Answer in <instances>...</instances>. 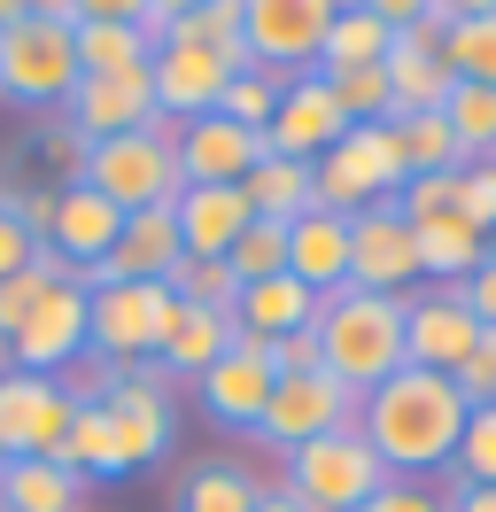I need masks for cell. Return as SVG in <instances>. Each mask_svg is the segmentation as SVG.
I'll list each match as a JSON object with an SVG mask.
<instances>
[{"instance_id":"1","label":"cell","mask_w":496,"mask_h":512,"mask_svg":"<svg viewBox=\"0 0 496 512\" xmlns=\"http://www.w3.org/2000/svg\"><path fill=\"white\" fill-rule=\"evenodd\" d=\"M357 435L372 443V458L396 481L450 474L458 435H465V396L450 388V373L403 365V373H388L372 396H357Z\"/></svg>"},{"instance_id":"2","label":"cell","mask_w":496,"mask_h":512,"mask_svg":"<svg viewBox=\"0 0 496 512\" xmlns=\"http://www.w3.org/2000/svg\"><path fill=\"white\" fill-rule=\"evenodd\" d=\"M310 334H318V365L357 396H372L388 373H403V295L341 288L318 303Z\"/></svg>"},{"instance_id":"3","label":"cell","mask_w":496,"mask_h":512,"mask_svg":"<svg viewBox=\"0 0 496 512\" xmlns=\"http://www.w3.org/2000/svg\"><path fill=\"white\" fill-rule=\"evenodd\" d=\"M78 16L86 0H24V16L0 32V94L16 109H62L78 86Z\"/></svg>"},{"instance_id":"4","label":"cell","mask_w":496,"mask_h":512,"mask_svg":"<svg viewBox=\"0 0 496 512\" xmlns=\"http://www.w3.org/2000/svg\"><path fill=\"white\" fill-rule=\"evenodd\" d=\"M171 311H179V295L163 280H109L101 295H86V357H101L109 373L155 365L163 334H171Z\"/></svg>"},{"instance_id":"5","label":"cell","mask_w":496,"mask_h":512,"mask_svg":"<svg viewBox=\"0 0 496 512\" xmlns=\"http://www.w3.org/2000/svg\"><path fill=\"white\" fill-rule=\"evenodd\" d=\"M78 187L109 194L124 218H132V210H171V202L186 194V179H179V148H171V125L155 117V125L124 132V140H93L86 179H78Z\"/></svg>"},{"instance_id":"6","label":"cell","mask_w":496,"mask_h":512,"mask_svg":"<svg viewBox=\"0 0 496 512\" xmlns=\"http://www.w3.org/2000/svg\"><path fill=\"white\" fill-rule=\"evenodd\" d=\"M388 481H396V474L372 458V443L357 435V427H341V435H318V443L287 450L279 489H287V497H303L310 512H365Z\"/></svg>"},{"instance_id":"7","label":"cell","mask_w":496,"mask_h":512,"mask_svg":"<svg viewBox=\"0 0 496 512\" xmlns=\"http://www.w3.org/2000/svg\"><path fill=\"white\" fill-rule=\"evenodd\" d=\"M310 187H318V210H341V218H357L372 202H396L403 194V148L388 125H349L326 148V156L310 163Z\"/></svg>"},{"instance_id":"8","label":"cell","mask_w":496,"mask_h":512,"mask_svg":"<svg viewBox=\"0 0 496 512\" xmlns=\"http://www.w3.org/2000/svg\"><path fill=\"white\" fill-rule=\"evenodd\" d=\"M334 8L341 0H241L248 70H264V78H303V70H318V47H326Z\"/></svg>"},{"instance_id":"9","label":"cell","mask_w":496,"mask_h":512,"mask_svg":"<svg viewBox=\"0 0 496 512\" xmlns=\"http://www.w3.org/2000/svg\"><path fill=\"white\" fill-rule=\"evenodd\" d=\"M101 412H109V435H117L124 474H140V466H155V458H171V443H179L171 381H163L155 365H132V373H117V381L101 388Z\"/></svg>"},{"instance_id":"10","label":"cell","mask_w":496,"mask_h":512,"mask_svg":"<svg viewBox=\"0 0 496 512\" xmlns=\"http://www.w3.org/2000/svg\"><path fill=\"white\" fill-rule=\"evenodd\" d=\"M357 427V388H341L334 373H279L272 404L256 419V443L264 450H303L318 435H341Z\"/></svg>"},{"instance_id":"11","label":"cell","mask_w":496,"mask_h":512,"mask_svg":"<svg viewBox=\"0 0 496 512\" xmlns=\"http://www.w3.org/2000/svg\"><path fill=\"white\" fill-rule=\"evenodd\" d=\"M272 388H279L272 342H256V334H233V350H225L210 373L194 381V404H202L217 427H233V435H256V419H264V404H272Z\"/></svg>"},{"instance_id":"12","label":"cell","mask_w":496,"mask_h":512,"mask_svg":"<svg viewBox=\"0 0 496 512\" xmlns=\"http://www.w3.org/2000/svg\"><path fill=\"white\" fill-rule=\"evenodd\" d=\"M388 101H396V117H434L442 101H450V63H442V24H434L427 8L411 16V24H396V39H388Z\"/></svg>"},{"instance_id":"13","label":"cell","mask_w":496,"mask_h":512,"mask_svg":"<svg viewBox=\"0 0 496 512\" xmlns=\"http://www.w3.org/2000/svg\"><path fill=\"white\" fill-rule=\"evenodd\" d=\"M225 78H241V70H225V55L194 47V39H171V47H155V63H148L155 117H163V125H194V117H217V94H225Z\"/></svg>"},{"instance_id":"14","label":"cell","mask_w":496,"mask_h":512,"mask_svg":"<svg viewBox=\"0 0 496 512\" xmlns=\"http://www.w3.org/2000/svg\"><path fill=\"white\" fill-rule=\"evenodd\" d=\"M419 280V249H411V225L396 202H372L349 218V288L365 295H403Z\"/></svg>"},{"instance_id":"15","label":"cell","mask_w":496,"mask_h":512,"mask_svg":"<svg viewBox=\"0 0 496 512\" xmlns=\"http://www.w3.org/2000/svg\"><path fill=\"white\" fill-rule=\"evenodd\" d=\"M341 132H349V117H341L334 86H326L318 70H303V78H287V86H279V109H272V125H264V156L318 163Z\"/></svg>"},{"instance_id":"16","label":"cell","mask_w":496,"mask_h":512,"mask_svg":"<svg viewBox=\"0 0 496 512\" xmlns=\"http://www.w3.org/2000/svg\"><path fill=\"white\" fill-rule=\"evenodd\" d=\"M62 427H70V388L8 365L0 373V450L8 458H55Z\"/></svg>"},{"instance_id":"17","label":"cell","mask_w":496,"mask_h":512,"mask_svg":"<svg viewBox=\"0 0 496 512\" xmlns=\"http://www.w3.org/2000/svg\"><path fill=\"white\" fill-rule=\"evenodd\" d=\"M8 365H16V373H39V381H62L70 365H86V288H78V280H62V288L31 311V326L8 342Z\"/></svg>"},{"instance_id":"18","label":"cell","mask_w":496,"mask_h":512,"mask_svg":"<svg viewBox=\"0 0 496 512\" xmlns=\"http://www.w3.org/2000/svg\"><path fill=\"white\" fill-rule=\"evenodd\" d=\"M473 342H481V326H473V311H465L458 288L403 295V365H419V373H458Z\"/></svg>"},{"instance_id":"19","label":"cell","mask_w":496,"mask_h":512,"mask_svg":"<svg viewBox=\"0 0 496 512\" xmlns=\"http://www.w3.org/2000/svg\"><path fill=\"white\" fill-rule=\"evenodd\" d=\"M171 148H179L186 187H241L264 163V132H241L225 117H194V125H171Z\"/></svg>"},{"instance_id":"20","label":"cell","mask_w":496,"mask_h":512,"mask_svg":"<svg viewBox=\"0 0 496 512\" xmlns=\"http://www.w3.org/2000/svg\"><path fill=\"white\" fill-rule=\"evenodd\" d=\"M62 125L86 132V140H124V132L155 125L148 70H124V78H78L70 101H62Z\"/></svg>"},{"instance_id":"21","label":"cell","mask_w":496,"mask_h":512,"mask_svg":"<svg viewBox=\"0 0 496 512\" xmlns=\"http://www.w3.org/2000/svg\"><path fill=\"white\" fill-rule=\"evenodd\" d=\"M117 233H124V210L109 202V194H93V187H55V225H47V249L70 264V280H78V272H93L101 256L117 249Z\"/></svg>"},{"instance_id":"22","label":"cell","mask_w":496,"mask_h":512,"mask_svg":"<svg viewBox=\"0 0 496 512\" xmlns=\"http://www.w3.org/2000/svg\"><path fill=\"white\" fill-rule=\"evenodd\" d=\"M70 39H78V78H124V70L155 63V47L132 24V0H86Z\"/></svg>"},{"instance_id":"23","label":"cell","mask_w":496,"mask_h":512,"mask_svg":"<svg viewBox=\"0 0 496 512\" xmlns=\"http://www.w3.org/2000/svg\"><path fill=\"white\" fill-rule=\"evenodd\" d=\"M287 272L303 280L318 303L349 288V218L341 210H303L287 225Z\"/></svg>"},{"instance_id":"24","label":"cell","mask_w":496,"mask_h":512,"mask_svg":"<svg viewBox=\"0 0 496 512\" xmlns=\"http://www.w3.org/2000/svg\"><path fill=\"white\" fill-rule=\"evenodd\" d=\"M171 225H179L186 256H225L248 225H256V210H248L241 187H186L179 202H171Z\"/></svg>"},{"instance_id":"25","label":"cell","mask_w":496,"mask_h":512,"mask_svg":"<svg viewBox=\"0 0 496 512\" xmlns=\"http://www.w3.org/2000/svg\"><path fill=\"white\" fill-rule=\"evenodd\" d=\"M233 334H241L233 311H194V303H179V311H171V334H163V350H155V373L194 388L217 357L233 350Z\"/></svg>"},{"instance_id":"26","label":"cell","mask_w":496,"mask_h":512,"mask_svg":"<svg viewBox=\"0 0 496 512\" xmlns=\"http://www.w3.org/2000/svg\"><path fill=\"white\" fill-rule=\"evenodd\" d=\"M318 319V295L295 280V272H272V280H248L241 303H233V326L256 334V342H287V334H310Z\"/></svg>"},{"instance_id":"27","label":"cell","mask_w":496,"mask_h":512,"mask_svg":"<svg viewBox=\"0 0 496 512\" xmlns=\"http://www.w3.org/2000/svg\"><path fill=\"white\" fill-rule=\"evenodd\" d=\"M403 225H411V218H403ZM411 249H419V272H427V280L458 288V280H473V272L489 264V233H473L458 210H442V218L411 225Z\"/></svg>"},{"instance_id":"28","label":"cell","mask_w":496,"mask_h":512,"mask_svg":"<svg viewBox=\"0 0 496 512\" xmlns=\"http://www.w3.org/2000/svg\"><path fill=\"white\" fill-rule=\"evenodd\" d=\"M442 63L458 86H496V0H450L442 16Z\"/></svg>"},{"instance_id":"29","label":"cell","mask_w":496,"mask_h":512,"mask_svg":"<svg viewBox=\"0 0 496 512\" xmlns=\"http://www.w3.org/2000/svg\"><path fill=\"white\" fill-rule=\"evenodd\" d=\"M0 512H86V481L55 458H8L0 466Z\"/></svg>"},{"instance_id":"30","label":"cell","mask_w":496,"mask_h":512,"mask_svg":"<svg viewBox=\"0 0 496 512\" xmlns=\"http://www.w3.org/2000/svg\"><path fill=\"white\" fill-rule=\"evenodd\" d=\"M388 39H396V24H388L372 0H349V8H334V24H326L318 70H372V63H388Z\"/></svg>"},{"instance_id":"31","label":"cell","mask_w":496,"mask_h":512,"mask_svg":"<svg viewBox=\"0 0 496 512\" xmlns=\"http://www.w3.org/2000/svg\"><path fill=\"white\" fill-rule=\"evenodd\" d=\"M256 497H264V481L248 474L241 458H202V466L179 474L171 512H256Z\"/></svg>"},{"instance_id":"32","label":"cell","mask_w":496,"mask_h":512,"mask_svg":"<svg viewBox=\"0 0 496 512\" xmlns=\"http://www.w3.org/2000/svg\"><path fill=\"white\" fill-rule=\"evenodd\" d=\"M55 466H70L78 481H124V458H117V435H109L101 396H93V404H70V427H62Z\"/></svg>"},{"instance_id":"33","label":"cell","mask_w":496,"mask_h":512,"mask_svg":"<svg viewBox=\"0 0 496 512\" xmlns=\"http://www.w3.org/2000/svg\"><path fill=\"white\" fill-rule=\"evenodd\" d=\"M241 194H248V210H256V218H272V225H295L303 210H318L310 163H295V156H264V163L241 179Z\"/></svg>"},{"instance_id":"34","label":"cell","mask_w":496,"mask_h":512,"mask_svg":"<svg viewBox=\"0 0 496 512\" xmlns=\"http://www.w3.org/2000/svg\"><path fill=\"white\" fill-rule=\"evenodd\" d=\"M62 280H70V264H62L55 249H39L24 272H8V280H0V342H16V334L31 326V311H39Z\"/></svg>"},{"instance_id":"35","label":"cell","mask_w":496,"mask_h":512,"mask_svg":"<svg viewBox=\"0 0 496 512\" xmlns=\"http://www.w3.org/2000/svg\"><path fill=\"white\" fill-rule=\"evenodd\" d=\"M442 125L458 140V163H496V86H450Z\"/></svg>"},{"instance_id":"36","label":"cell","mask_w":496,"mask_h":512,"mask_svg":"<svg viewBox=\"0 0 496 512\" xmlns=\"http://www.w3.org/2000/svg\"><path fill=\"white\" fill-rule=\"evenodd\" d=\"M388 132H396V148H403V179L465 171V163H458V140H450V125H442V109H434V117H388Z\"/></svg>"},{"instance_id":"37","label":"cell","mask_w":496,"mask_h":512,"mask_svg":"<svg viewBox=\"0 0 496 512\" xmlns=\"http://www.w3.org/2000/svg\"><path fill=\"white\" fill-rule=\"evenodd\" d=\"M450 489H496V404H473L450 458Z\"/></svg>"},{"instance_id":"38","label":"cell","mask_w":496,"mask_h":512,"mask_svg":"<svg viewBox=\"0 0 496 512\" xmlns=\"http://www.w3.org/2000/svg\"><path fill=\"white\" fill-rule=\"evenodd\" d=\"M163 288L179 295V303H194V311H233V303H241V280H233L225 256H186Z\"/></svg>"},{"instance_id":"39","label":"cell","mask_w":496,"mask_h":512,"mask_svg":"<svg viewBox=\"0 0 496 512\" xmlns=\"http://www.w3.org/2000/svg\"><path fill=\"white\" fill-rule=\"evenodd\" d=\"M326 86H334V101H341V117L349 125H388L396 117V101H388V70L372 63V70H318Z\"/></svg>"},{"instance_id":"40","label":"cell","mask_w":496,"mask_h":512,"mask_svg":"<svg viewBox=\"0 0 496 512\" xmlns=\"http://www.w3.org/2000/svg\"><path fill=\"white\" fill-rule=\"evenodd\" d=\"M279 86H287V78L241 70V78H225V94H217V117H225V125H241V132H264V125H272V109H279Z\"/></svg>"},{"instance_id":"41","label":"cell","mask_w":496,"mask_h":512,"mask_svg":"<svg viewBox=\"0 0 496 512\" xmlns=\"http://www.w3.org/2000/svg\"><path fill=\"white\" fill-rule=\"evenodd\" d=\"M225 264H233V280H272V272H287V225H272V218H256L241 233V241H233V249H225Z\"/></svg>"},{"instance_id":"42","label":"cell","mask_w":496,"mask_h":512,"mask_svg":"<svg viewBox=\"0 0 496 512\" xmlns=\"http://www.w3.org/2000/svg\"><path fill=\"white\" fill-rule=\"evenodd\" d=\"M458 218L473 233H496V163H465L458 171Z\"/></svg>"},{"instance_id":"43","label":"cell","mask_w":496,"mask_h":512,"mask_svg":"<svg viewBox=\"0 0 496 512\" xmlns=\"http://www.w3.org/2000/svg\"><path fill=\"white\" fill-rule=\"evenodd\" d=\"M450 388L465 396V412H473V404H496V334H481V342L465 350V365L450 373Z\"/></svg>"},{"instance_id":"44","label":"cell","mask_w":496,"mask_h":512,"mask_svg":"<svg viewBox=\"0 0 496 512\" xmlns=\"http://www.w3.org/2000/svg\"><path fill=\"white\" fill-rule=\"evenodd\" d=\"M396 210H403L411 225H419V218H442V210H458V171H434V179H403Z\"/></svg>"},{"instance_id":"45","label":"cell","mask_w":496,"mask_h":512,"mask_svg":"<svg viewBox=\"0 0 496 512\" xmlns=\"http://www.w3.org/2000/svg\"><path fill=\"white\" fill-rule=\"evenodd\" d=\"M365 512H442V497H434L427 481H388V489H380Z\"/></svg>"},{"instance_id":"46","label":"cell","mask_w":496,"mask_h":512,"mask_svg":"<svg viewBox=\"0 0 496 512\" xmlns=\"http://www.w3.org/2000/svg\"><path fill=\"white\" fill-rule=\"evenodd\" d=\"M31 256H39V241H31V233L8 218V210H0V280H8V272H24Z\"/></svg>"},{"instance_id":"47","label":"cell","mask_w":496,"mask_h":512,"mask_svg":"<svg viewBox=\"0 0 496 512\" xmlns=\"http://www.w3.org/2000/svg\"><path fill=\"white\" fill-rule=\"evenodd\" d=\"M86 156H93V140H86V132L55 125V163H62V187H78V179H86Z\"/></svg>"},{"instance_id":"48","label":"cell","mask_w":496,"mask_h":512,"mask_svg":"<svg viewBox=\"0 0 496 512\" xmlns=\"http://www.w3.org/2000/svg\"><path fill=\"white\" fill-rule=\"evenodd\" d=\"M272 365H279V373H326V365H318V334H287V342H272Z\"/></svg>"},{"instance_id":"49","label":"cell","mask_w":496,"mask_h":512,"mask_svg":"<svg viewBox=\"0 0 496 512\" xmlns=\"http://www.w3.org/2000/svg\"><path fill=\"white\" fill-rule=\"evenodd\" d=\"M442 512H496V489H450Z\"/></svg>"},{"instance_id":"50","label":"cell","mask_w":496,"mask_h":512,"mask_svg":"<svg viewBox=\"0 0 496 512\" xmlns=\"http://www.w3.org/2000/svg\"><path fill=\"white\" fill-rule=\"evenodd\" d=\"M256 512H310V505H303V497H287V489H279V481H272V489L256 497Z\"/></svg>"},{"instance_id":"51","label":"cell","mask_w":496,"mask_h":512,"mask_svg":"<svg viewBox=\"0 0 496 512\" xmlns=\"http://www.w3.org/2000/svg\"><path fill=\"white\" fill-rule=\"evenodd\" d=\"M0 373H8V342H0Z\"/></svg>"},{"instance_id":"52","label":"cell","mask_w":496,"mask_h":512,"mask_svg":"<svg viewBox=\"0 0 496 512\" xmlns=\"http://www.w3.org/2000/svg\"><path fill=\"white\" fill-rule=\"evenodd\" d=\"M0 466H8V450H0Z\"/></svg>"}]
</instances>
